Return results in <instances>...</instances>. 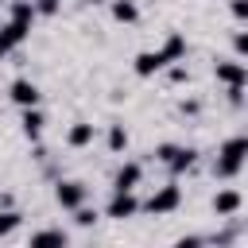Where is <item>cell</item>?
I'll return each mask as SVG.
<instances>
[{
	"label": "cell",
	"mask_w": 248,
	"mask_h": 248,
	"mask_svg": "<svg viewBox=\"0 0 248 248\" xmlns=\"http://www.w3.org/2000/svg\"><path fill=\"white\" fill-rule=\"evenodd\" d=\"M198 244H205V236H182L178 240V248H198Z\"/></svg>",
	"instance_id": "cell-26"
},
{
	"label": "cell",
	"mask_w": 248,
	"mask_h": 248,
	"mask_svg": "<svg viewBox=\"0 0 248 248\" xmlns=\"http://www.w3.org/2000/svg\"><path fill=\"white\" fill-rule=\"evenodd\" d=\"M232 50H236V58H244V54H248V35H244V31H236V35H232Z\"/></svg>",
	"instance_id": "cell-22"
},
{
	"label": "cell",
	"mask_w": 248,
	"mask_h": 248,
	"mask_svg": "<svg viewBox=\"0 0 248 248\" xmlns=\"http://www.w3.org/2000/svg\"><path fill=\"white\" fill-rule=\"evenodd\" d=\"M19 221H23V217H19L12 205H0V240H4V236H12V232L19 229Z\"/></svg>",
	"instance_id": "cell-18"
},
{
	"label": "cell",
	"mask_w": 248,
	"mask_h": 248,
	"mask_svg": "<svg viewBox=\"0 0 248 248\" xmlns=\"http://www.w3.org/2000/svg\"><path fill=\"white\" fill-rule=\"evenodd\" d=\"M74 221H78V225H81V229H89V225H97V209H89V205H85V202H81V205H78V209H74Z\"/></svg>",
	"instance_id": "cell-20"
},
{
	"label": "cell",
	"mask_w": 248,
	"mask_h": 248,
	"mask_svg": "<svg viewBox=\"0 0 248 248\" xmlns=\"http://www.w3.org/2000/svg\"><path fill=\"white\" fill-rule=\"evenodd\" d=\"M140 213V198H136V190H112V198H108V205H105V217H112V221H128V217H136Z\"/></svg>",
	"instance_id": "cell-2"
},
{
	"label": "cell",
	"mask_w": 248,
	"mask_h": 248,
	"mask_svg": "<svg viewBox=\"0 0 248 248\" xmlns=\"http://www.w3.org/2000/svg\"><path fill=\"white\" fill-rule=\"evenodd\" d=\"M70 236L62 232V229H39V232H31V244L35 248H43V244H66Z\"/></svg>",
	"instance_id": "cell-16"
},
{
	"label": "cell",
	"mask_w": 248,
	"mask_h": 248,
	"mask_svg": "<svg viewBox=\"0 0 248 248\" xmlns=\"http://www.w3.org/2000/svg\"><path fill=\"white\" fill-rule=\"evenodd\" d=\"M35 16H39V12H35V0H12V19H19V23L31 27Z\"/></svg>",
	"instance_id": "cell-17"
},
{
	"label": "cell",
	"mask_w": 248,
	"mask_h": 248,
	"mask_svg": "<svg viewBox=\"0 0 248 248\" xmlns=\"http://www.w3.org/2000/svg\"><path fill=\"white\" fill-rule=\"evenodd\" d=\"M213 74H217V81H225V85H248L244 62H213Z\"/></svg>",
	"instance_id": "cell-7"
},
{
	"label": "cell",
	"mask_w": 248,
	"mask_h": 248,
	"mask_svg": "<svg viewBox=\"0 0 248 248\" xmlns=\"http://www.w3.org/2000/svg\"><path fill=\"white\" fill-rule=\"evenodd\" d=\"M170 155H174V143H159V147H155V159H159V163H167Z\"/></svg>",
	"instance_id": "cell-25"
},
{
	"label": "cell",
	"mask_w": 248,
	"mask_h": 248,
	"mask_svg": "<svg viewBox=\"0 0 248 248\" xmlns=\"http://www.w3.org/2000/svg\"><path fill=\"white\" fill-rule=\"evenodd\" d=\"M35 12L39 16H54L58 12V0H35Z\"/></svg>",
	"instance_id": "cell-23"
},
{
	"label": "cell",
	"mask_w": 248,
	"mask_h": 248,
	"mask_svg": "<svg viewBox=\"0 0 248 248\" xmlns=\"http://www.w3.org/2000/svg\"><path fill=\"white\" fill-rule=\"evenodd\" d=\"M112 19H116V23H136V19H140L136 0H112Z\"/></svg>",
	"instance_id": "cell-15"
},
{
	"label": "cell",
	"mask_w": 248,
	"mask_h": 248,
	"mask_svg": "<svg viewBox=\"0 0 248 248\" xmlns=\"http://www.w3.org/2000/svg\"><path fill=\"white\" fill-rule=\"evenodd\" d=\"M4 54H8V46H4V43H0V58H4Z\"/></svg>",
	"instance_id": "cell-27"
},
{
	"label": "cell",
	"mask_w": 248,
	"mask_h": 248,
	"mask_svg": "<svg viewBox=\"0 0 248 248\" xmlns=\"http://www.w3.org/2000/svg\"><path fill=\"white\" fill-rule=\"evenodd\" d=\"M229 8H232V16H236V19H240V23H244V19H248V0H232V4H229Z\"/></svg>",
	"instance_id": "cell-24"
},
{
	"label": "cell",
	"mask_w": 248,
	"mask_h": 248,
	"mask_svg": "<svg viewBox=\"0 0 248 248\" xmlns=\"http://www.w3.org/2000/svg\"><path fill=\"white\" fill-rule=\"evenodd\" d=\"M163 70H167V78H170V81H190V70H186V66H178V62H170V66H163Z\"/></svg>",
	"instance_id": "cell-21"
},
{
	"label": "cell",
	"mask_w": 248,
	"mask_h": 248,
	"mask_svg": "<svg viewBox=\"0 0 248 248\" xmlns=\"http://www.w3.org/2000/svg\"><path fill=\"white\" fill-rule=\"evenodd\" d=\"M178 202H182V190H178V186H163V190H155V194L143 202V209H147L151 217H163V213H174Z\"/></svg>",
	"instance_id": "cell-4"
},
{
	"label": "cell",
	"mask_w": 248,
	"mask_h": 248,
	"mask_svg": "<svg viewBox=\"0 0 248 248\" xmlns=\"http://www.w3.org/2000/svg\"><path fill=\"white\" fill-rule=\"evenodd\" d=\"M66 143H70V147H89V143H93V124H85V120L70 124V132H66Z\"/></svg>",
	"instance_id": "cell-14"
},
{
	"label": "cell",
	"mask_w": 248,
	"mask_h": 248,
	"mask_svg": "<svg viewBox=\"0 0 248 248\" xmlns=\"http://www.w3.org/2000/svg\"><path fill=\"white\" fill-rule=\"evenodd\" d=\"M159 50L167 54V62H182V58H186V35H182V31H170Z\"/></svg>",
	"instance_id": "cell-13"
},
{
	"label": "cell",
	"mask_w": 248,
	"mask_h": 248,
	"mask_svg": "<svg viewBox=\"0 0 248 248\" xmlns=\"http://www.w3.org/2000/svg\"><path fill=\"white\" fill-rule=\"evenodd\" d=\"M43 124H46V116L39 112V105L23 108V116H19V128H23V136H27V140H39V136H43Z\"/></svg>",
	"instance_id": "cell-10"
},
{
	"label": "cell",
	"mask_w": 248,
	"mask_h": 248,
	"mask_svg": "<svg viewBox=\"0 0 248 248\" xmlns=\"http://www.w3.org/2000/svg\"><path fill=\"white\" fill-rule=\"evenodd\" d=\"M8 97H12L19 108H31V105H39V97H43V93H39V85H35V81H27V78H16V81L8 85Z\"/></svg>",
	"instance_id": "cell-5"
},
{
	"label": "cell",
	"mask_w": 248,
	"mask_h": 248,
	"mask_svg": "<svg viewBox=\"0 0 248 248\" xmlns=\"http://www.w3.org/2000/svg\"><path fill=\"white\" fill-rule=\"evenodd\" d=\"M140 178H143V167H140V163H124V167L112 174V190H136Z\"/></svg>",
	"instance_id": "cell-8"
},
{
	"label": "cell",
	"mask_w": 248,
	"mask_h": 248,
	"mask_svg": "<svg viewBox=\"0 0 248 248\" xmlns=\"http://www.w3.org/2000/svg\"><path fill=\"white\" fill-rule=\"evenodd\" d=\"M27 35H31V27H27V23H19V19H8V23L0 27V43H4L8 50H12V46H19Z\"/></svg>",
	"instance_id": "cell-12"
},
{
	"label": "cell",
	"mask_w": 248,
	"mask_h": 248,
	"mask_svg": "<svg viewBox=\"0 0 248 248\" xmlns=\"http://www.w3.org/2000/svg\"><path fill=\"white\" fill-rule=\"evenodd\" d=\"M163 66H170L163 50H140V54H136V62H132V70H136L140 78H151V74H159Z\"/></svg>",
	"instance_id": "cell-6"
},
{
	"label": "cell",
	"mask_w": 248,
	"mask_h": 248,
	"mask_svg": "<svg viewBox=\"0 0 248 248\" xmlns=\"http://www.w3.org/2000/svg\"><path fill=\"white\" fill-rule=\"evenodd\" d=\"M240 205H244L240 190H221V194L213 198V213H217V217H232V213H240Z\"/></svg>",
	"instance_id": "cell-9"
},
{
	"label": "cell",
	"mask_w": 248,
	"mask_h": 248,
	"mask_svg": "<svg viewBox=\"0 0 248 248\" xmlns=\"http://www.w3.org/2000/svg\"><path fill=\"white\" fill-rule=\"evenodd\" d=\"M124 147H128V132H124V124H108V151L120 155Z\"/></svg>",
	"instance_id": "cell-19"
},
{
	"label": "cell",
	"mask_w": 248,
	"mask_h": 248,
	"mask_svg": "<svg viewBox=\"0 0 248 248\" xmlns=\"http://www.w3.org/2000/svg\"><path fill=\"white\" fill-rule=\"evenodd\" d=\"M85 4H105V0H85Z\"/></svg>",
	"instance_id": "cell-28"
},
{
	"label": "cell",
	"mask_w": 248,
	"mask_h": 248,
	"mask_svg": "<svg viewBox=\"0 0 248 248\" xmlns=\"http://www.w3.org/2000/svg\"><path fill=\"white\" fill-rule=\"evenodd\" d=\"M85 198H89V186L78 182V178H62V182L54 186V202H58L62 209H78Z\"/></svg>",
	"instance_id": "cell-3"
},
{
	"label": "cell",
	"mask_w": 248,
	"mask_h": 248,
	"mask_svg": "<svg viewBox=\"0 0 248 248\" xmlns=\"http://www.w3.org/2000/svg\"><path fill=\"white\" fill-rule=\"evenodd\" d=\"M194 163H198V147H174V155H170L163 167H167L170 174H182V170H190Z\"/></svg>",
	"instance_id": "cell-11"
},
{
	"label": "cell",
	"mask_w": 248,
	"mask_h": 248,
	"mask_svg": "<svg viewBox=\"0 0 248 248\" xmlns=\"http://www.w3.org/2000/svg\"><path fill=\"white\" fill-rule=\"evenodd\" d=\"M244 159H248V136H232V140H225L221 143V151H217V163H213V178H236L240 170H244Z\"/></svg>",
	"instance_id": "cell-1"
}]
</instances>
